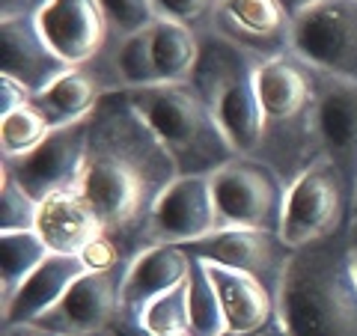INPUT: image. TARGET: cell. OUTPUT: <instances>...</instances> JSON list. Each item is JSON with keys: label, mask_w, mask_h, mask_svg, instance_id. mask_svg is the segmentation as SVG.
I'll list each match as a JSON object with an SVG mask.
<instances>
[{"label": "cell", "mask_w": 357, "mask_h": 336, "mask_svg": "<svg viewBox=\"0 0 357 336\" xmlns=\"http://www.w3.org/2000/svg\"><path fill=\"white\" fill-rule=\"evenodd\" d=\"M149 336H191V333H149Z\"/></svg>", "instance_id": "35"}, {"label": "cell", "mask_w": 357, "mask_h": 336, "mask_svg": "<svg viewBox=\"0 0 357 336\" xmlns=\"http://www.w3.org/2000/svg\"><path fill=\"white\" fill-rule=\"evenodd\" d=\"M126 96L173 158L178 176H211L223 164L238 158L191 81L128 89Z\"/></svg>", "instance_id": "4"}, {"label": "cell", "mask_w": 357, "mask_h": 336, "mask_svg": "<svg viewBox=\"0 0 357 336\" xmlns=\"http://www.w3.org/2000/svg\"><path fill=\"white\" fill-rule=\"evenodd\" d=\"M93 268L86 265L84 256H69V253H51L30 280L15 292L13 300L0 304V324L13 328V324H36L48 312L69 295V289L89 274Z\"/></svg>", "instance_id": "17"}, {"label": "cell", "mask_w": 357, "mask_h": 336, "mask_svg": "<svg viewBox=\"0 0 357 336\" xmlns=\"http://www.w3.org/2000/svg\"><path fill=\"white\" fill-rule=\"evenodd\" d=\"M345 223H351V203L345 185L328 158L312 161L286 188L280 238L292 250L328 238Z\"/></svg>", "instance_id": "8"}, {"label": "cell", "mask_w": 357, "mask_h": 336, "mask_svg": "<svg viewBox=\"0 0 357 336\" xmlns=\"http://www.w3.org/2000/svg\"><path fill=\"white\" fill-rule=\"evenodd\" d=\"M349 256H351V271L357 280V223H351V238H349Z\"/></svg>", "instance_id": "33"}, {"label": "cell", "mask_w": 357, "mask_h": 336, "mask_svg": "<svg viewBox=\"0 0 357 336\" xmlns=\"http://www.w3.org/2000/svg\"><path fill=\"white\" fill-rule=\"evenodd\" d=\"M280 3L286 6V13H289V15H292V18H295L298 13H304V9H307V6H312V3H319V0H280Z\"/></svg>", "instance_id": "32"}, {"label": "cell", "mask_w": 357, "mask_h": 336, "mask_svg": "<svg viewBox=\"0 0 357 336\" xmlns=\"http://www.w3.org/2000/svg\"><path fill=\"white\" fill-rule=\"evenodd\" d=\"M218 232V211L211 197V176H178L161 194L146 229L140 235V250L149 244H191Z\"/></svg>", "instance_id": "11"}, {"label": "cell", "mask_w": 357, "mask_h": 336, "mask_svg": "<svg viewBox=\"0 0 357 336\" xmlns=\"http://www.w3.org/2000/svg\"><path fill=\"white\" fill-rule=\"evenodd\" d=\"M39 206L13 176L0 173V232H36Z\"/></svg>", "instance_id": "27"}, {"label": "cell", "mask_w": 357, "mask_h": 336, "mask_svg": "<svg viewBox=\"0 0 357 336\" xmlns=\"http://www.w3.org/2000/svg\"><path fill=\"white\" fill-rule=\"evenodd\" d=\"M206 27L262 60L292 54V15L280 0H218Z\"/></svg>", "instance_id": "15"}, {"label": "cell", "mask_w": 357, "mask_h": 336, "mask_svg": "<svg viewBox=\"0 0 357 336\" xmlns=\"http://www.w3.org/2000/svg\"><path fill=\"white\" fill-rule=\"evenodd\" d=\"M48 256L51 247L39 232H0V304L13 300Z\"/></svg>", "instance_id": "22"}, {"label": "cell", "mask_w": 357, "mask_h": 336, "mask_svg": "<svg viewBox=\"0 0 357 336\" xmlns=\"http://www.w3.org/2000/svg\"><path fill=\"white\" fill-rule=\"evenodd\" d=\"M199 30V60L191 84L211 107L218 125L227 134L232 149L244 158H253L262 143V105L256 75L265 63L253 51L229 42L211 27Z\"/></svg>", "instance_id": "5"}, {"label": "cell", "mask_w": 357, "mask_h": 336, "mask_svg": "<svg viewBox=\"0 0 357 336\" xmlns=\"http://www.w3.org/2000/svg\"><path fill=\"white\" fill-rule=\"evenodd\" d=\"M36 232L51 247V253L84 256L96 241L107 238L102 220L89 208L84 194L77 188L60 190L42 199L39 206V227Z\"/></svg>", "instance_id": "19"}, {"label": "cell", "mask_w": 357, "mask_h": 336, "mask_svg": "<svg viewBox=\"0 0 357 336\" xmlns=\"http://www.w3.org/2000/svg\"><path fill=\"white\" fill-rule=\"evenodd\" d=\"M36 24L54 54L72 69L89 66L110 42L98 0H42Z\"/></svg>", "instance_id": "14"}, {"label": "cell", "mask_w": 357, "mask_h": 336, "mask_svg": "<svg viewBox=\"0 0 357 336\" xmlns=\"http://www.w3.org/2000/svg\"><path fill=\"white\" fill-rule=\"evenodd\" d=\"M110 30V42H119L134 33H143L161 21L155 0H98Z\"/></svg>", "instance_id": "26"}, {"label": "cell", "mask_w": 357, "mask_h": 336, "mask_svg": "<svg viewBox=\"0 0 357 336\" xmlns=\"http://www.w3.org/2000/svg\"><path fill=\"white\" fill-rule=\"evenodd\" d=\"M188 283H191V336H227V319H223L218 289L203 259L191 262Z\"/></svg>", "instance_id": "23"}, {"label": "cell", "mask_w": 357, "mask_h": 336, "mask_svg": "<svg viewBox=\"0 0 357 336\" xmlns=\"http://www.w3.org/2000/svg\"><path fill=\"white\" fill-rule=\"evenodd\" d=\"M262 105V143L253 158L292 185L312 161L321 158L316 140V81L295 54L271 57L256 75Z\"/></svg>", "instance_id": "3"}, {"label": "cell", "mask_w": 357, "mask_h": 336, "mask_svg": "<svg viewBox=\"0 0 357 336\" xmlns=\"http://www.w3.org/2000/svg\"><path fill=\"white\" fill-rule=\"evenodd\" d=\"M199 60V30L176 18H161L152 27V63L158 84H188Z\"/></svg>", "instance_id": "21"}, {"label": "cell", "mask_w": 357, "mask_h": 336, "mask_svg": "<svg viewBox=\"0 0 357 336\" xmlns=\"http://www.w3.org/2000/svg\"><path fill=\"white\" fill-rule=\"evenodd\" d=\"M286 182L256 158H232L211 173L218 229H259L277 232L283 227Z\"/></svg>", "instance_id": "6"}, {"label": "cell", "mask_w": 357, "mask_h": 336, "mask_svg": "<svg viewBox=\"0 0 357 336\" xmlns=\"http://www.w3.org/2000/svg\"><path fill=\"white\" fill-rule=\"evenodd\" d=\"M86 146H89V116L72 125L51 128V134L33 152L21 158H3L0 167L6 176L36 197L39 203L60 190H72L81 185V173L86 164Z\"/></svg>", "instance_id": "9"}, {"label": "cell", "mask_w": 357, "mask_h": 336, "mask_svg": "<svg viewBox=\"0 0 357 336\" xmlns=\"http://www.w3.org/2000/svg\"><path fill=\"white\" fill-rule=\"evenodd\" d=\"M256 336H286L283 330H280V324H271L268 330H262V333H256Z\"/></svg>", "instance_id": "34"}, {"label": "cell", "mask_w": 357, "mask_h": 336, "mask_svg": "<svg viewBox=\"0 0 357 336\" xmlns=\"http://www.w3.org/2000/svg\"><path fill=\"white\" fill-rule=\"evenodd\" d=\"M39 3H42V0H0V21L33 15L39 9Z\"/></svg>", "instance_id": "30"}, {"label": "cell", "mask_w": 357, "mask_h": 336, "mask_svg": "<svg viewBox=\"0 0 357 336\" xmlns=\"http://www.w3.org/2000/svg\"><path fill=\"white\" fill-rule=\"evenodd\" d=\"M295 57L342 84H357V0H319L292 18Z\"/></svg>", "instance_id": "7"}, {"label": "cell", "mask_w": 357, "mask_h": 336, "mask_svg": "<svg viewBox=\"0 0 357 336\" xmlns=\"http://www.w3.org/2000/svg\"><path fill=\"white\" fill-rule=\"evenodd\" d=\"M3 336H63V333L36 328V324H13V328H3Z\"/></svg>", "instance_id": "31"}, {"label": "cell", "mask_w": 357, "mask_h": 336, "mask_svg": "<svg viewBox=\"0 0 357 336\" xmlns=\"http://www.w3.org/2000/svg\"><path fill=\"white\" fill-rule=\"evenodd\" d=\"M143 333H191V283H178L143 310Z\"/></svg>", "instance_id": "24"}, {"label": "cell", "mask_w": 357, "mask_h": 336, "mask_svg": "<svg viewBox=\"0 0 357 336\" xmlns=\"http://www.w3.org/2000/svg\"><path fill=\"white\" fill-rule=\"evenodd\" d=\"M206 268L223 307L227 336H256L277 324V298L265 283L227 265L206 262Z\"/></svg>", "instance_id": "18"}, {"label": "cell", "mask_w": 357, "mask_h": 336, "mask_svg": "<svg viewBox=\"0 0 357 336\" xmlns=\"http://www.w3.org/2000/svg\"><path fill=\"white\" fill-rule=\"evenodd\" d=\"M51 134V122L33 105L18 107L13 114L0 116V152L3 158H21L39 146Z\"/></svg>", "instance_id": "25"}, {"label": "cell", "mask_w": 357, "mask_h": 336, "mask_svg": "<svg viewBox=\"0 0 357 336\" xmlns=\"http://www.w3.org/2000/svg\"><path fill=\"white\" fill-rule=\"evenodd\" d=\"M30 98H33V93L27 86H21L13 77H0V116L13 114L18 107H27Z\"/></svg>", "instance_id": "29"}, {"label": "cell", "mask_w": 357, "mask_h": 336, "mask_svg": "<svg viewBox=\"0 0 357 336\" xmlns=\"http://www.w3.org/2000/svg\"><path fill=\"white\" fill-rule=\"evenodd\" d=\"M316 81V140L345 185L349 203H357V84H342L312 69Z\"/></svg>", "instance_id": "10"}, {"label": "cell", "mask_w": 357, "mask_h": 336, "mask_svg": "<svg viewBox=\"0 0 357 336\" xmlns=\"http://www.w3.org/2000/svg\"><path fill=\"white\" fill-rule=\"evenodd\" d=\"M351 223H357V203H354V211H351Z\"/></svg>", "instance_id": "36"}, {"label": "cell", "mask_w": 357, "mask_h": 336, "mask_svg": "<svg viewBox=\"0 0 357 336\" xmlns=\"http://www.w3.org/2000/svg\"><path fill=\"white\" fill-rule=\"evenodd\" d=\"M69 69L45 42L36 13L0 21V77H13L36 96Z\"/></svg>", "instance_id": "16"}, {"label": "cell", "mask_w": 357, "mask_h": 336, "mask_svg": "<svg viewBox=\"0 0 357 336\" xmlns=\"http://www.w3.org/2000/svg\"><path fill=\"white\" fill-rule=\"evenodd\" d=\"M218 0H155L161 18H176L182 24H191V27H203L211 9H215Z\"/></svg>", "instance_id": "28"}, {"label": "cell", "mask_w": 357, "mask_h": 336, "mask_svg": "<svg viewBox=\"0 0 357 336\" xmlns=\"http://www.w3.org/2000/svg\"><path fill=\"white\" fill-rule=\"evenodd\" d=\"M188 256L215 265H227L256 277L265 283L277 298L280 280L286 274V265L292 259V247L277 232H259V229H218L199 241L185 244Z\"/></svg>", "instance_id": "12"}, {"label": "cell", "mask_w": 357, "mask_h": 336, "mask_svg": "<svg viewBox=\"0 0 357 336\" xmlns=\"http://www.w3.org/2000/svg\"><path fill=\"white\" fill-rule=\"evenodd\" d=\"M176 178L173 158L128 96L105 93L89 114V146L77 190L126 259L140 253L152 208Z\"/></svg>", "instance_id": "1"}, {"label": "cell", "mask_w": 357, "mask_h": 336, "mask_svg": "<svg viewBox=\"0 0 357 336\" xmlns=\"http://www.w3.org/2000/svg\"><path fill=\"white\" fill-rule=\"evenodd\" d=\"M126 265L128 262L84 274L69 289V295L36 321V328L63 336H107L119 316V286L126 277Z\"/></svg>", "instance_id": "13"}, {"label": "cell", "mask_w": 357, "mask_h": 336, "mask_svg": "<svg viewBox=\"0 0 357 336\" xmlns=\"http://www.w3.org/2000/svg\"><path fill=\"white\" fill-rule=\"evenodd\" d=\"M102 84L86 69H69L57 81H51L42 93L33 96L30 105L51 122V128H60L86 119L96 110V105L102 102Z\"/></svg>", "instance_id": "20"}, {"label": "cell", "mask_w": 357, "mask_h": 336, "mask_svg": "<svg viewBox=\"0 0 357 336\" xmlns=\"http://www.w3.org/2000/svg\"><path fill=\"white\" fill-rule=\"evenodd\" d=\"M351 223L298 247L277 289V324L286 336H357V280L349 256Z\"/></svg>", "instance_id": "2"}]
</instances>
